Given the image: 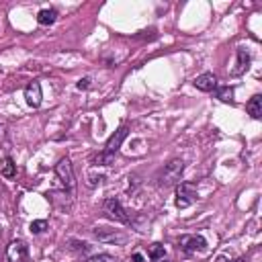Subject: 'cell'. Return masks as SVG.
Segmentation results:
<instances>
[{
    "instance_id": "obj_1",
    "label": "cell",
    "mask_w": 262,
    "mask_h": 262,
    "mask_svg": "<svg viewBox=\"0 0 262 262\" xmlns=\"http://www.w3.org/2000/svg\"><path fill=\"white\" fill-rule=\"evenodd\" d=\"M182 172H184V162L178 160V158H174V160H170L168 164H164V168L158 172V176H156V184H158L160 188L174 186V184L180 182Z\"/></svg>"
},
{
    "instance_id": "obj_2",
    "label": "cell",
    "mask_w": 262,
    "mask_h": 262,
    "mask_svg": "<svg viewBox=\"0 0 262 262\" xmlns=\"http://www.w3.org/2000/svg\"><path fill=\"white\" fill-rule=\"evenodd\" d=\"M100 207H102V213L108 219H113L117 223H123V225H131V217L127 215V211L123 209V205H121V201L117 196H106Z\"/></svg>"
},
{
    "instance_id": "obj_3",
    "label": "cell",
    "mask_w": 262,
    "mask_h": 262,
    "mask_svg": "<svg viewBox=\"0 0 262 262\" xmlns=\"http://www.w3.org/2000/svg\"><path fill=\"white\" fill-rule=\"evenodd\" d=\"M92 235L102 242V244H113V246H121V244H127L129 235L123 233L121 229H111V227H94L92 229Z\"/></svg>"
},
{
    "instance_id": "obj_4",
    "label": "cell",
    "mask_w": 262,
    "mask_h": 262,
    "mask_svg": "<svg viewBox=\"0 0 262 262\" xmlns=\"http://www.w3.org/2000/svg\"><path fill=\"white\" fill-rule=\"evenodd\" d=\"M55 174H57V178L61 180L63 188H66L68 192H74V188H76V176H74L72 162H70L68 158H61V160L55 164Z\"/></svg>"
},
{
    "instance_id": "obj_5",
    "label": "cell",
    "mask_w": 262,
    "mask_h": 262,
    "mask_svg": "<svg viewBox=\"0 0 262 262\" xmlns=\"http://www.w3.org/2000/svg\"><path fill=\"white\" fill-rule=\"evenodd\" d=\"M194 201H196V188L192 184H188V182H178L176 184V199H174L176 207L178 209H186Z\"/></svg>"
},
{
    "instance_id": "obj_6",
    "label": "cell",
    "mask_w": 262,
    "mask_h": 262,
    "mask_svg": "<svg viewBox=\"0 0 262 262\" xmlns=\"http://www.w3.org/2000/svg\"><path fill=\"white\" fill-rule=\"evenodd\" d=\"M178 248L186 254H194V252H203L207 248V239L203 235L196 233H188V235H180L178 237Z\"/></svg>"
},
{
    "instance_id": "obj_7",
    "label": "cell",
    "mask_w": 262,
    "mask_h": 262,
    "mask_svg": "<svg viewBox=\"0 0 262 262\" xmlns=\"http://www.w3.org/2000/svg\"><path fill=\"white\" fill-rule=\"evenodd\" d=\"M29 256V246L25 239H12L6 246V258L8 262H25Z\"/></svg>"
},
{
    "instance_id": "obj_8",
    "label": "cell",
    "mask_w": 262,
    "mask_h": 262,
    "mask_svg": "<svg viewBox=\"0 0 262 262\" xmlns=\"http://www.w3.org/2000/svg\"><path fill=\"white\" fill-rule=\"evenodd\" d=\"M127 133H129V129L123 125V127H119L108 139H106V143H104V149H102V154H106V156H113L115 158V154L119 151V147H121V143H123V139L127 137Z\"/></svg>"
},
{
    "instance_id": "obj_9",
    "label": "cell",
    "mask_w": 262,
    "mask_h": 262,
    "mask_svg": "<svg viewBox=\"0 0 262 262\" xmlns=\"http://www.w3.org/2000/svg\"><path fill=\"white\" fill-rule=\"evenodd\" d=\"M25 100H27V104L33 106V108H37V106L41 104L43 92H41V84H39L37 80H33V82L27 84V88H25Z\"/></svg>"
},
{
    "instance_id": "obj_10",
    "label": "cell",
    "mask_w": 262,
    "mask_h": 262,
    "mask_svg": "<svg viewBox=\"0 0 262 262\" xmlns=\"http://www.w3.org/2000/svg\"><path fill=\"white\" fill-rule=\"evenodd\" d=\"M192 84H194V88L201 90V92H213V90L219 86V84H217V76L211 74V72H205V74L196 76Z\"/></svg>"
},
{
    "instance_id": "obj_11",
    "label": "cell",
    "mask_w": 262,
    "mask_h": 262,
    "mask_svg": "<svg viewBox=\"0 0 262 262\" xmlns=\"http://www.w3.org/2000/svg\"><path fill=\"white\" fill-rule=\"evenodd\" d=\"M237 61H235V68L231 70V74L233 76H239V74H244L248 68H250V53H248V49L246 47H237Z\"/></svg>"
},
{
    "instance_id": "obj_12",
    "label": "cell",
    "mask_w": 262,
    "mask_h": 262,
    "mask_svg": "<svg viewBox=\"0 0 262 262\" xmlns=\"http://www.w3.org/2000/svg\"><path fill=\"white\" fill-rule=\"evenodd\" d=\"M246 111H248V115H250L252 119H260V117H262V96H260V94H254V96L248 100Z\"/></svg>"
},
{
    "instance_id": "obj_13",
    "label": "cell",
    "mask_w": 262,
    "mask_h": 262,
    "mask_svg": "<svg viewBox=\"0 0 262 262\" xmlns=\"http://www.w3.org/2000/svg\"><path fill=\"white\" fill-rule=\"evenodd\" d=\"M57 20V10L55 8H41L37 12V23L43 25V27H49Z\"/></svg>"
},
{
    "instance_id": "obj_14",
    "label": "cell",
    "mask_w": 262,
    "mask_h": 262,
    "mask_svg": "<svg viewBox=\"0 0 262 262\" xmlns=\"http://www.w3.org/2000/svg\"><path fill=\"white\" fill-rule=\"evenodd\" d=\"M0 174H2L4 178H14V176H16V164L12 162L10 156H6V158L0 162Z\"/></svg>"
},
{
    "instance_id": "obj_15",
    "label": "cell",
    "mask_w": 262,
    "mask_h": 262,
    "mask_svg": "<svg viewBox=\"0 0 262 262\" xmlns=\"http://www.w3.org/2000/svg\"><path fill=\"white\" fill-rule=\"evenodd\" d=\"M215 96L221 102H233V88L231 86H217L215 88Z\"/></svg>"
},
{
    "instance_id": "obj_16",
    "label": "cell",
    "mask_w": 262,
    "mask_h": 262,
    "mask_svg": "<svg viewBox=\"0 0 262 262\" xmlns=\"http://www.w3.org/2000/svg\"><path fill=\"white\" fill-rule=\"evenodd\" d=\"M147 254H149V260H151V262H158V260H162V258L166 256V248H164L162 244H151V246L147 248Z\"/></svg>"
},
{
    "instance_id": "obj_17",
    "label": "cell",
    "mask_w": 262,
    "mask_h": 262,
    "mask_svg": "<svg viewBox=\"0 0 262 262\" xmlns=\"http://www.w3.org/2000/svg\"><path fill=\"white\" fill-rule=\"evenodd\" d=\"M45 229H47V221L45 219H37V221L31 223V233H41Z\"/></svg>"
},
{
    "instance_id": "obj_18",
    "label": "cell",
    "mask_w": 262,
    "mask_h": 262,
    "mask_svg": "<svg viewBox=\"0 0 262 262\" xmlns=\"http://www.w3.org/2000/svg\"><path fill=\"white\" fill-rule=\"evenodd\" d=\"M86 262H119V260H117V258H113V256H108V254H98V256L88 258Z\"/></svg>"
},
{
    "instance_id": "obj_19",
    "label": "cell",
    "mask_w": 262,
    "mask_h": 262,
    "mask_svg": "<svg viewBox=\"0 0 262 262\" xmlns=\"http://www.w3.org/2000/svg\"><path fill=\"white\" fill-rule=\"evenodd\" d=\"M70 244H74L72 248H74V250H78L80 254H88V252H90V246H88L86 242H74V239H72Z\"/></svg>"
},
{
    "instance_id": "obj_20",
    "label": "cell",
    "mask_w": 262,
    "mask_h": 262,
    "mask_svg": "<svg viewBox=\"0 0 262 262\" xmlns=\"http://www.w3.org/2000/svg\"><path fill=\"white\" fill-rule=\"evenodd\" d=\"M90 82H92V78H90V76H84V78H80V80H78V84H76V86H78L80 90H88V88H90Z\"/></svg>"
},
{
    "instance_id": "obj_21",
    "label": "cell",
    "mask_w": 262,
    "mask_h": 262,
    "mask_svg": "<svg viewBox=\"0 0 262 262\" xmlns=\"http://www.w3.org/2000/svg\"><path fill=\"white\" fill-rule=\"evenodd\" d=\"M131 260H133V262H145V258H143L139 252H135V254L131 256Z\"/></svg>"
},
{
    "instance_id": "obj_22",
    "label": "cell",
    "mask_w": 262,
    "mask_h": 262,
    "mask_svg": "<svg viewBox=\"0 0 262 262\" xmlns=\"http://www.w3.org/2000/svg\"><path fill=\"white\" fill-rule=\"evenodd\" d=\"M4 129H6V127H4V125H0V139H4Z\"/></svg>"
},
{
    "instance_id": "obj_23",
    "label": "cell",
    "mask_w": 262,
    "mask_h": 262,
    "mask_svg": "<svg viewBox=\"0 0 262 262\" xmlns=\"http://www.w3.org/2000/svg\"><path fill=\"white\" fill-rule=\"evenodd\" d=\"M233 262H246V260H242V258H237V260H233Z\"/></svg>"
}]
</instances>
